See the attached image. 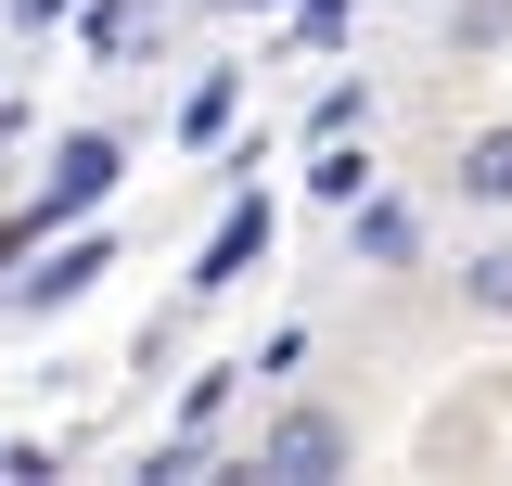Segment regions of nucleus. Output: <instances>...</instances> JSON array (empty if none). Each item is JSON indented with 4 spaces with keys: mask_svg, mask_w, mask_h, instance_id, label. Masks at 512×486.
I'll return each instance as SVG.
<instances>
[{
    "mask_svg": "<svg viewBox=\"0 0 512 486\" xmlns=\"http://www.w3.org/2000/svg\"><path fill=\"white\" fill-rule=\"evenodd\" d=\"M231 13H269V0H231Z\"/></svg>",
    "mask_w": 512,
    "mask_h": 486,
    "instance_id": "obj_12",
    "label": "nucleus"
},
{
    "mask_svg": "<svg viewBox=\"0 0 512 486\" xmlns=\"http://www.w3.org/2000/svg\"><path fill=\"white\" fill-rule=\"evenodd\" d=\"M256 256H269V192H244V205H231V218L205 231V256H192V295H231Z\"/></svg>",
    "mask_w": 512,
    "mask_h": 486,
    "instance_id": "obj_3",
    "label": "nucleus"
},
{
    "mask_svg": "<svg viewBox=\"0 0 512 486\" xmlns=\"http://www.w3.org/2000/svg\"><path fill=\"white\" fill-rule=\"evenodd\" d=\"M308 192H320V205H359V192H372V154H359V128H346V141H320Z\"/></svg>",
    "mask_w": 512,
    "mask_h": 486,
    "instance_id": "obj_5",
    "label": "nucleus"
},
{
    "mask_svg": "<svg viewBox=\"0 0 512 486\" xmlns=\"http://www.w3.org/2000/svg\"><path fill=\"white\" fill-rule=\"evenodd\" d=\"M64 13H77V0H13V26H26V39H52Z\"/></svg>",
    "mask_w": 512,
    "mask_h": 486,
    "instance_id": "obj_11",
    "label": "nucleus"
},
{
    "mask_svg": "<svg viewBox=\"0 0 512 486\" xmlns=\"http://www.w3.org/2000/svg\"><path fill=\"white\" fill-rule=\"evenodd\" d=\"M244 474H269V486H320V474H346V423H333V410H282V423L256 435Z\"/></svg>",
    "mask_w": 512,
    "mask_h": 486,
    "instance_id": "obj_1",
    "label": "nucleus"
},
{
    "mask_svg": "<svg viewBox=\"0 0 512 486\" xmlns=\"http://www.w3.org/2000/svg\"><path fill=\"white\" fill-rule=\"evenodd\" d=\"M359 256H410V205H372L359 218Z\"/></svg>",
    "mask_w": 512,
    "mask_h": 486,
    "instance_id": "obj_10",
    "label": "nucleus"
},
{
    "mask_svg": "<svg viewBox=\"0 0 512 486\" xmlns=\"http://www.w3.org/2000/svg\"><path fill=\"white\" fill-rule=\"evenodd\" d=\"M90 52H141V0H90Z\"/></svg>",
    "mask_w": 512,
    "mask_h": 486,
    "instance_id": "obj_8",
    "label": "nucleus"
},
{
    "mask_svg": "<svg viewBox=\"0 0 512 486\" xmlns=\"http://www.w3.org/2000/svg\"><path fill=\"white\" fill-rule=\"evenodd\" d=\"M116 180H128V154L103 141V128H77V141L52 154V192H39V231H52V218H90V205H103Z\"/></svg>",
    "mask_w": 512,
    "mask_h": 486,
    "instance_id": "obj_2",
    "label": "nucleus"
},
{
    "mask_svg": "<svg viewBox=\"0 0 512 486\" xmlns=\"http://www.w3.org/2000/svg\"><path fill=\"white\" fill-rule=\"evenodd\" d=\"M103 269H116V243H103V231H64V243H52V269H26V307H77Z\"/></svg>",
    "mask_w": 512,
    "mask_h": 486,
    "instance_id": "obj_4",
    "label": "nucleus"
},
{
    "mask_svg": "<svg viewBox=\"0 0 512 486\" xmlns=\"http://www.w3.org/2000/svg\"><path fill=\"white\" fill-rule=\"evenodd\" d=\"M218 410H231V371H192V397H180V435H205Z\"/></svg>",
    "mask_w": 512,
    "mask_h": 486,
    "instance_id": "obj_9",
    "label": "nucleus"
},
{
    "mask_svg": "<svg viewBox=\"0 0 512 486\" xmlns=\"http://www.w3.org/2000/svg\"><path fill=\"white\" fill-rule=\"evenodd\" d=\"M461 295L487 307V320H512V243H487V256H474V269H461Z\"/></svg>",
    "mask_w": 512,
    "mask_h": 486,
    "instance_id": "obj_7",
    "label": "nucleus"
},
{
    "mask_svg": "<svg viewBox=\"0 0 512 486\" xmlns=\"http://www.w3.org/2000/svg\"><path fill=\"white\" fill-rule=\"evenodd\" d=\"M461 192H474V205H512V128L461 141Z\"/></svg>",
    "mask_w": 512,
    "mask_h": 486,
    "instance_id": "obj_6",
    "label": "nucleus"
}]
</instances>
